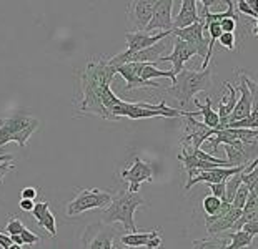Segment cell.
<instances>
[{
    "instance_id": "8992f818",
    "label": "cell",
    "mask_w": 258,
    "mask_h": 249,
    "mask_svg": "<svg viewBox=\"0 0 258 249\" xmlns=\"http://www.w3.org/2000/svg\"><path fill=\"white\" fill-rule=\"evenodd\" d=\"M113 195L102 190H79L75 198L67 204V216H80L90 209L107 208L112 203Z\"/></svg>"
},
{
    "instance_id": "f1b7e54d",
    "label": "cell",
    "mask_w": 258,
    "mask_h": 249,
    "mask_svg": "<svg viewBox=\"0 0 258 249\" xmlns=\"http://www.w3.org/2000/svg\"><path fill=\"white\" fill-rule=\"evenodd\" d=\"M241 183L248 188L250 193L258 190V166L255 170H251L250 173H241Z\"/></svg>"
},
{
    "instance_id": "e575fe53",
    "label": "cell",
    "mask_w": 258,
    "mask_h": 249,
    "mask_svg": "<svg viewBox=\"0 0 258 249\" xmlns=\"http://www.w3.org/2000/svg\"><path fill=\"white\" fill-rule=\"evenodd\" d=\"M208 186H210V190H212V195L217 196V198H220L222 201H223V199H225V190H227V181L215 183V185H208Z\"/></svg>"
},
{
    "instance_id": "5bb4252c",
    "label": "cell",
    "mask_w": 258,
    "mask_h": 249,
    "mask_svg": "<svg viewBox=\"0 0 258 249\" xmlns=\"http://www.w3.org/2000/svg\"><path fill=\"white\" fill-rule=\"evenodd\" d=\"M172 10H173V2H170V0H165V2H157L155 9H153L152 20L148 22L145 32L147 33H150L153 30L172 32V27H173Z\"/></svg>"
},
{
    "instance_id": "30bf717a",
    "label": "cell",
    "mask_w": 258,
    "mask_h": 249,
    "mask_svg": "<svg viewBox=\"0 0 258 249\" xmlns=\"http://www.w3.org/2000/svg\"><path fill=\"white\" fill-rule=\"evenodd\" d=\"M203 30H205V29H203V20L200 19L197 24L190 25V27H185V29H178V30H172V37L180 38V40L190 43V45L197 50V53H199L200 57L205 58L210 40H207V38L203 37Z\"/></svg>"
},
{
    "instance_id": "681fc988",
    "label": "cell",
    "mask_w": 258,
    "mask_h": 249,
    "mask_svg": "<svg viewBox=\"0 0 258 249\" xmlns=\"http://www.w3.org/2000/svg\"><path fill=\"white\" fill-rule=\"evenodd\" d=\"M255 22H258V15H256V19H255Z\"/></svg>"
},
{
    "instance_id": "277c9868",
    "label": "cell",
    "mask_w": 258,
    "mask_h": 249,
    "mask_svg": "<svg viewBox=\"0 0 258 249\" xmlns=\"http://www.w3.org/2000/svg\"><path fill=\"white\" fill-rule=\"evenodd\" d=\"M38 128H40V120L22 112L9 118H2L0 120V149L10 141H15L20 148H25L30 136Z\"/></svg>"
},
{
    "instance_id": "44dd1931",
    "label": "cell",
    "mask_w": 258,
    "mask_h": 249,
    "mask_svg": "<svg viewBox=\"0 0 258 249\" xmlns=\"http://www.w3.org/2000/svg\"><path fill=\"white\" fill-rule=\"evenodd\" d=\"M235 140H238V138H237V135H235V130H232V128H225L220 131L213 130V136L208 138V141L212 143V151H217L222 143L223 145H230V143L235 141Z\"/></svg>"
},
{
    "instance_id": "4316f807",
    "label": "cell",
    "mask_w": 258,
    "mask_h": 249,
    "mask_svg": "<svg viewBox=\"0 0 258 249\" xmlns=\"http://www.w3.org/2000/svg\"><path fill=\"white\" fill-rule=\"evenodd\" d=\"M240 185H241V173L233 175L232 178L228 180V183H227V190H225V199H223V201L232 203L235 195H237Z\"/></svg>"
},
{
    "instance_id": "6da1fadb",
    "label": "cell",
    "mask_w": 258,
    "mask_h": 249,
    "mask_svg": "<svg viewBox=\"0 0 258 249\" xmlns=\"http://www.w3.org/2000/svg\"><path fill=\"white\" fill-rule=\"evenodd\" d=\"M115 75L117 71L115 66L110 65V57L97 55L85 63L79 73L77 98L74 103L79 113L113 121V110L123 102L112 90Z\"/></svg>"
},
{
    "instance_id": "9a60e30c",
    "label": "cell",
    "mask_w": 258,
    "mask_h": 249,
    "mask_svg": "<svg viewBox=\"0 0 258 249\" xmlns=\"http://www.w3.org/2000/svg\"><path fill=\"white\" fill-rule=\"evenodd\" d=\"M246 166H237V168H217V170H210V171H200L195 178H191L186 181L185 190L188 191L191 186L197 185V183H207V185H215V183H223L228 178H232L233 175L243 173V170Z\"/></svg>"
},
{
    "instance_id": "ee69618b",
    "label": "cell",
    "mask_w": 258,
    "mask_h": 249,
    "mask_svg": "<svg viewBox=\"0 0 258 249\" xmlns=\"http://www.w3.org/2000/svg\"><path fill=\"white\" fill-rule=\"evenodd\" d=\"M248 5H250L251 12H253L255 15H258V0H250Z\"/></svg>"
},
{
    "instance_id": "7dc6e473",
    "label": "cell",
    "mask_w": 258,
    "mask_h": 249,
    "mask_svg": "<svg viewBox=\"0 0 258 249\" xmlns=\"http://www.w3.org/2000/svg\"><path fill=\"white\" fill-rule=\"evenodd\" d=\"M253 33L258 37V22H256V25H255V29H253Z\"/></svg>"
},
{
    "instance_id": "d590c367",
    "label": "cell",
    "mask_w": 258,
    "mask_h": 249,
    "mask_svg": "<svg viewBox=\"0 0 258 249\" xmlns=\"http://www.w3.org/2000/svg\"><path fill=\"white\" fill-rule=\"evenodd\" d=\"M235 10H238L240 14H243V15H248L251 17V19H256V15L251 12V9H250V5H248V0H240L238 4H235Z\"/></svg>"
},
{
    "instance_id": "9c48e42d",
    "label": "cell",
    "mask_w": 258,
    "mask_h": 249,
    "mask_svg": "<svg viewBox=\"0 0 258 249\" xmlns=\"http://www.w3.org/2000/svg\"><path fill=\"white\" fill-rule=\"evenodd\" d=\"M120 176L128 181V188L127 191L130 193H139V188L144 181H153V170L152 166L145 163L144 159H140L139 156L134 158V163L130 164V168L123 170L122 173H120Z\"/></svg>"
},
{
    "instance_id": "603a6c76",
    "label": "cell",
    "mask_w": 258,
    "mask_h": 249,
    "mask_svg": "<svg viewBox=\"0 0 258 249\" xmlns=\"http://www.w3.org/2000/svg\"><path fill=\"white\" fill-rule=\"evenodd\" d=\"M230 246L232 247H246L250 249L253 246V237L250 234H246L245 231H235L230 234Z\"/></svg>"
},
{
    "instance_id": "8fae6325",
    "label": "cell",
    "mask_w": 258,
    "mask_h": 249,
    "mask_svg": "<svg viewBox=\"0 0 258 249\" xmlns=\"http://www.w3.org/2000/svg\"><path fill=\"white\" fill-rule=\"evenodd\" d=\"M155 4L157 2H130L127 5V20L132 32H145L148 22L152 20Z\"/></svg>"
},
{
    "instance_id": "4dcf8cb0",
    "label": "cell",
    "mask_w": 258,
    "mask_h": 249,
    "mask_svg": "<svg viewBox=\"0 0 258 249\" xmlns=\"http://www.w3.org/2000/svg\"><path fill=\"white\" fill-rule=\"evenodd\" d=\"M237 24H238V19L237 17H225V19L220 22V27L225 33H233L235 29H237Z\"/></svg>"
},
{
    "instance_id": "836d02e7",
    "label": "cell",
    "mask_w": 258,
    "mask_h": 249,
    "mask_svg": "<svg viewBox=\"0 0 258 249\" xmlns=\"http://www.w3.org/2000/svg\"><path fill=\"white\" fill-rule=\"evenodd\" d=\"M218 42L222 43V47H225L227 50H235V35L233 33H222V37L218 38Z\"/></svg>"
},
{
    "instance_id": "bcb514c9",
    "label": "cell",
    "mask_w": 258,
    "mask_h": 249,
    "mask_svg": "<svg viewBox=\"0 0 258 249\" xmlns=\"http://www.w3.org/2000/svg\"><path fill=\"white\" fill-rule=\"evenodd\" d=\"M9 249H22V246H19V244H12Z\"/></svg>"
},
{
    "instance_id": "60d3db41",
    "label": "cell",
    "mask_w": 258,
    "mask_h": 249,
    "mask_svg": "<svg viewBox=\"0 0 258 249\" xmlns=\"http://www.w3.org/2000/svg\"><path fill=\"white\" fill-rule=\"evenodd\" d=\"M12 246V239H10L9 234H4V232H0V247L2 249H9Z\"/></svg>"
},
{
    "instance_id": "f6af8a7d",
    "label": "cell",
    "mask_w": 258,
    "mask_h": 249,
    "mask_svg": "<svg viewBox=\"0 0 258 249\" xmlns=\"http://www.w3.org/2000/svg\"><path fill=\"white\" fill-rule=\"evenodd\" d=\"M5 161H14L12 154H0V163H5Z\"/></svg>"
},
{
    "instance_id": "ba28073f",
    "label": "cell",
    "mask_w": 258,
    "mask_h": 249,
    "mask_svg": "<svg viewBox=\"0 0 258 249\" xmlns=\"http://www.w3.org/2000/svg\"><path fill=\"white\" fill-rule=\"evenodd\" d=\"M172 35V32H160V33H147V32H127L125 38H127V50L120 53V57H130L134 53H139L142 50H147L148 47H153L155 43L165 40Z\"/></svg>"
},
{
    "instance_id": "1f68e13d",
    "label": "cell",
    "mask_w": 258,
    "mask_h": 249,
    "mask_svg": "<svg viewBox=\"0 0 258 249\" xmlns=\"http://www.w3.org/2000/svg\"><path fill=\"white\" fill-rule=\"evenodd\" d=\"M20 237H22V241H24V244H27V246H34V244H37V242L42 241L40 236L34 234V232H32L30 229H27V228L22 231Z\"/></svg>"
},
{
    "instance_id": "e0dca14e",
    "label": "cell",
    "mask_w": 258,
    "mask_h": 249,
    "mask_svg": "<svg viewBox=\"0 0 258 249\" xmlns=\"http://www.w3.org/2000/svg\"><path fill=\"white\" fill-rule=\"evenodd\" d=\"M223 87L228 90V95H223L220 105H218V112H217V113H218V118H220V123H218V126L215 128L217 131H220V130H225V128H227L230 115H232L233 108H235V105H237V102H238L237 90L233 88L232 83H230V81H225V83H223Z\"/></svg>"
},
{
    "instance_id": "7402d4cb",
    "label": "cell",
    "mask_w": 258,
    "mask_h": 249,
    "mask_svg": "<svg viewBox=\"0 0 258 249\" xmlns=\"http://www.w3.org/2000/svg\"><path fill=\"white\" fill-rule=\"evenodd\" d=\"M235 73L240 76V80L245 81V85H246V88H248V92L251 95V107H253L255 112H258V81L250 78L243 70H235Z\"/></svg>"
},
{
    "instance_id": "83f0119b",
    "label": "cell",
    "mask_w": 258,
    "mask_h": 249,
    "mask_svg": "<svg viewBox=\"0 0 258 249\" xmlns=\"http://www.w3.org/2000/svg\"><path fill=\"white\" fill-rule=\"evenodd\" d=\"M250 196V191H248V188H246L243 183L240 185L238 188V191H237V195H235L233 198V201H232V206L235 209H241L243 211V208H245V204H246V199H248Z\"/></svg>"
},
{
    "instance_id": "7a4b0ae2",
    "label": "cell",
    "mask_w": 258,
    "mask_h": 249,
    "mask_svg": "<svg viewBox=\"0 0 258 249\" xmlns=\"http://www.w3.org/2000/svg\"><path fill=\"white\" fill-rule=\"evenodd\" d=\"M212 87V68L208 66L205 70L195 71L190 68H183L175 76L173 85L168 88V93L177 98L180 103V110L188 108V103L195 98V93L208 92Z\"/></svg>"
},
{
    "instance_id": "ac0fdd59",
    "label": "cell",
    "mask_w": 258,
    "mask_h": 249,
    "mask_svg": "<svg viewBox=\"0 0 258 249\" xmlns=\"http://www.w3.org/2000/svg\"><path fill=\"white\" fill-rule=\"evenodd\" d=\"M238 92H240V98H238L237 105H235L232 115H230L228 123L248 118V116L251 115V112H253V107H251V95H250L248 88H246L243 80H240V83H238Z\"/></svg>"
},
{
    "instance_id": "d6a6232c",
    "label": "cell",
    "mask_w": 258,
    "mask_h": 249,
    "mask_svg": "<svg viewBox=\"0 0 258 249\" xmlns=\"http://www.w3.org/2000/svg\"><path fill=\"white\" fill-rule=\"evenodd\" d=\"M48 209H50V204H48V201H42V203H35L34 209H32V216L35 218V221H38L42 218L43 214H45Z\"/></svg>"
},
{
    "instance_id": "52a82bcc",
    "label": "cell",
    "mask_w": 258,
    "mask_h": 249,
    "mask_svg": "<svg viewBox=\"0 0 258 249\" xmlns=\"http://www.w3.org/2000/svg\"><path fill=\"white\" fill-rule=\"evenodd\" d=\"M241 209H235L232 203L223 201L220 211L213 216H205V224H207V232L210 236L220 234L228 229H232L235 223L240 219Z\"/></svg>"
},
{
    "instance_id": "f907efd6",
    "label": "cell",
    "mask_w": 258,
    "mask_h": 249,
    "mask_svg": "<svg viewBox=\"0 0 258 249\" xmlns=\"http://www.w3.org/2000/svg\"><path fill=\"white\" fill-rule=\"evenodd\" d=\"M256 193H258V190H256Z\"/></svg>"
},
{
    "instance_id": "ab89813d",
    "label": "cell",
    "mask_w": 258,
    "mask_h": 249,
    "mask_svg": "<svg viewBox=\"0 0 258 249\" xmlns=\"http://www.w3.org/2000/svg\"><path fill=\"white\" fill-rule=\"evenodd\" d=\"M241 231H245L246 234H250L251 237L258 236V221H251V223H246L241 226Z\"/></svg>"
},
{
    "instance_id": "cb8c5ba5",
    "label": "cell",
    "mask_w": 258,
    "mask_h": 249,
    "mask_svg": "<svg viewBox=\"0 0 258 249\" xmlns=\"http://www.w3.org/2000/svg\"><path fill=\"white\" fill-rule=\"evenodd\" d=\"M228 246L223 237H210V239H197L194 241V249H225Z\"/></svg>"
},
{
    "instance_id": "3957f363",
    "label": "cell",
    "mask_w": 258,
    "mask_h": 249,
    "mask_svg": "<svg viewBox=\"0 0 258 249\" xmlns=\"http://www.w3.org/2000/svg\"><path fill=\"white\" fill-rule=\"evenodd\" d=\"M145 199L140 193H130V191H122L117 196L112 198V203L103 209V221L105 224H113L120 223L123 224L125 231L128 232H139L135 224V211L137 208L144 206Z\"/></svg>"
},
{
    "instance_id": "c3c4849f",
    "label": "cell",
    "mask_w": 258,
    "mask_h": 249,
    "mask_svg": "<svg viewBox=\"0 0 258 249\" xmlns=\"http://www.w3.org/2000/svg\"><path fill=\"white\" fill-rule=\"evenodd\" d=\"M225 249H246V247H232V246H230V244H228V246H227V247H225Z\"/></svg>"
},
{
    "instance_id": "d4e9b609",
    "label": "cell",
    "mask_w": 258,
    "mask_h": 249,
    "mask_svg": "<svg viewBox=\"0 0 258 249\" xmlns=\"http://www.w3.org/2000/svg\"><path fill=\"white\" fill-rule=\"evenodd\" d=\"M222 199L220 198H217V196H213V195H208L203 198V201H202V208H203V211L207 213V216H213V214H217L218 211H220V208H222Z\"/></svg>"
},
{
    "instance_id": "2e32d148",
    "label": "cell",
    "mask_w": 258,
    "mask_h": 249,
    "mask_svg": "<svg viewBox=\"0 0 258 249\" xmlns=\"http://www.w3.org/2000/svg\"><path fill=\"white\" fill-rule=\"evenodd\" d=\"M117 75H120L125 80V90H137V88H160L158 81H144L137 75L135 63H122L115 66Z\"/></svg>"
},
{
    "instance_id": "b9f144b4",
    "label": "cell",
    "mask_w": 258,
    "mask_h": 249,
    "mask_svg": "<svg viewBox=\"0 0 258 249\" xmlns=\"http://www.w3.org/2000/svg\"><path fill=\"white\" fill-rule=\"evenodd\" d=\"M20 209H24V211H32L35 206L34 201H30V199H20Z\"/></svg>"
},
{
    "instance_id": "7c38bea8",
    "label": "cell",
    "mask_w": 258,
    "mask_h": 249,
    "mask_svg": "<svg viewBox=\"0 0 258 249\" xmlns=\"http://www.w3.org/2000/svg\"><path fill=\"white\" fill-rule=\"evenodd\" d=\"M194 55H199V53H197V50L191 47L190 43L180 40V38H175L173 52L170 53V55H165V57H160L157 63H160V62H172V65H173L172 73L177 76L180 71L185 68V63L188 62V60L194 57Z\"/></svg>"
},
{
    "instance_id": "5b68a950",
    "label": "cell",
    "mask_w": 258,
    "mask_h": 249,
    "mask_svg": "<svg viewBox=\"0 0 258 249\" xmlns=\"http://www.w3.org/2000/svg\"><path fill=\"white\" fill-rule=\"evenodd\" d=\"M82 249H132L122 244V234L105 223L87 226L82 234Z\"/></svg>"
},
{
    "instance_id": "f35d334b",
    "label": "cell",
    "mask_w": 258,
    "mask_h": 249,
    "mask_svg": "<svg viewBox=\"0 0 258 249\" xmlns=\"http://www.w3.org/2000/svg\"><path fill=\"white\" fill-rule=\"evenodd\" d=\"M37 188L35 186H25L24 190H22L20 196L22 199H30V201H34V199L37 198Z\"/></svg>"
},
{
    "instance_id": "ffe728a7",
    "label": "cell",
    "mask_w": 258,
    "mask_h": 249,
    "mask_svg": "<svg viewBox=\"0 0 258 249\" xmlns=\"http://www.w3.org/2000/svg\"><path fill=\"white\" fill-rule=\"evenodd\" d=\"M194 103H195V107L199 110H195V112H191V110H190L188 116H191V118H195V116H202V118H203L202 123L205 126H208V128L215 130L218 126V123H220V118H218V113L212 108V98L207 95L205 105H202L199 100L194 98Z\"/></svg>"
},
{
    "instance_id": "4fadbf2b",
    "label": "cell",
    "mask_w": 258,
    "mask_h": 249,
    "mask_svg": "<svg viewBox=\"0 0 258 249\" xmlns=\"http://www.w3.org/2000/svg\"><path fill=\"white\" fill-rule=\"evenodd\" d=\"M122 244L127 247H147V249H160L162 247V229L155 228L148 232H128L122 234Z\"/></svg>"
},
{
    "instance_id": "74e56055",
    "label": "cell",
    "mask_w": 258,
    "mask_h": 249,
    "mask_svg": "<svg viewBox=\"0 0 258 249\" xmlns=\"http://www.w3.org/2000/svg\"><path fill=\"white\" fill-rule=\"evenodd\" d=\"M207 30L210 32V37H212V40H218V38L222 37V33H223V30H222V27H220V24H210L207 27Z\"/></svg>"
},
{
    "instance_id": "8d00e7d4",
    "label": "cell",
    "mask_w": 258,
    "mask_h": 249,
    "mask_svg": "<svg viewBox=\"0 0 258 249\" xmlns=\"http://www.w3.org/2000/svg\"><path fill=\"white\" fill-rule=\"evenodd\" d=\"M12 170H15V164H14L12 161L0 163V185H2L4 180H5V176H7Z\"/></svg>"
},
{
    "instance_id": "484cf974",
    "label": "cell",
    "mask_w": 258,
    "mask_h": 249,
    "mask_svg": "<svg viewBox=\"0 0 258 249\" xmlns=\"http://www.w3.org/2000/svg\"><path fill=\"white\" fill-rule=\"evenodd\" d=\"M38 224L42 226L43 229H45L48 234H50L52 237H55L57 236V226H55V214H53L50 209H48V211L42 216L40 219L37 221Z\"/></svg>"
},
{
    "instance_id": "d6986e66",
    "label": "cell",
    "mask_w": 258,
    "mask_h": 249,
    "mask_svg": "<svg viewBox=\"0 0 258 249\" xmlns=\"http://www.w3.org/2000/svg\"><path fill=\"white\" fill-rule=\"evenodd\" d=\"M199 20H200V15H199V10H197V2L195 0H185V2H182V5H180L178 15L175 17L172 30L185 29V27L197 24Z\"/></svg>"
},
{
    "instance_id": "f546056e",
    "label": "cell",
    "mask_w": 258,
    "mask_h": 249,
    "mask_svg": "<svg viewBox=\"0 0 258 249\" xmlns=\"http://www.w3.org/2000/svg\"><path fill=\"white\" fill-rule=\"evenodd\" d=\"M24 229H25V226L19 218H9V223H7V226H5V231H7L9 236L22 234V231Z\"/></svg>"
},
{
    "instance_id": "7bdbcfd3",
    "label": "cell",
    "mask_w": 258,
    "mask_h": 249,
    "mask_svg": "<svg viewBox=\"0 0 258 249\" xmlns=\"http://www.w3.org/2000/svg\"><path fill=\"white\" fill-rule=\"evenodd\" d=\"M10 239H12V244H19V246H24V241H22V237H20V234L10 236Z\"/></svg>"
}]
</instances>
